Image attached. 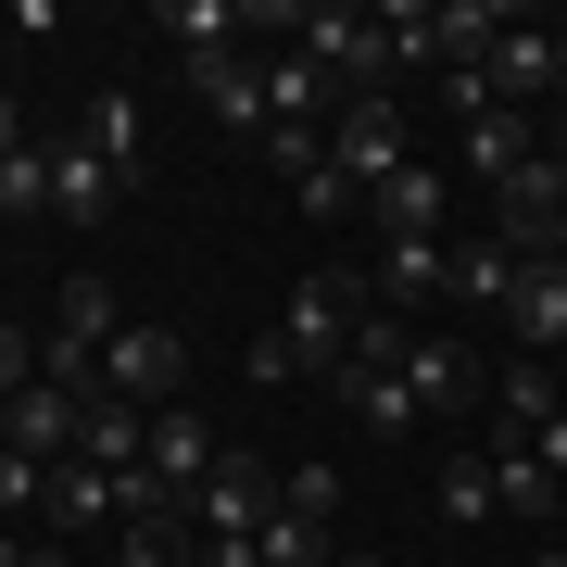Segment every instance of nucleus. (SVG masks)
Instances as JSON below:
<instances>
[{"label": "nucleus", "mask_w": 567, "mask_h": 567, "mask_svg": "<svg viewBox=\"0 0 567 567\" xmlns=\"http://www.w3.org/2000/svg\"><path fill=\"white\" fill-rule=\"evenodd\" d=\"M290 51H303L341 102L391 89V63H404V51H391V25H379V13H341V0H303V13H290Z\"/></svg>", "instance_id": "2"}, {"label": "nucleus", "mask_w": 567, "mask_h": 567, "mask_svg": "<svg viewBox=\"0 0 567 567\" xmlns=\"http://www.w3.org/2000/svg\"><path fill=\"white\" fill-rule=\"evenodd\" d=\"M25 152V114H13V89H0V164H13Z\"/></svg>", "instance_id": "29"}, {"label": "nucleus", "mask_w": 567, "mask_h": 567, "mask_svg": "<svg viewBox=\"0 0 567 567\" xmlns=\"http://www.w3.org/2000/svg\"><path fill=\"white\" fill-rule=\"evenodd\" d=\"M25 567H76V555H63V543H25Z\"/></svg>", "instance_id": "30"}, {"label": "nucleus", "mask_w": 567, "mask_h": 567, "mask_svg": "<svg viewBox=\"0 0 567 567\" xmlns=\"http://www.w3.org/2000/svg\"><path fill=\"white\" fill-rule=\"evenodd\" d=\"M529 454H543V480H555V492H567V404H555V416H543V429H529Z\"/></svg>", "instance_id": "28"}, {"label": "nucleus", "mask_w": 567, "mask_h": 567, "mask_svg": "<svg viewBox=\"0 0 567 567\" xmlns=\"http://www.w3.org/2000/svg\"><path fill=\"white\" fill-rule=\"evenodd\" d=\"M505 341L517 353H567V265H517V303H505Z\"/></svg>", "instance_id": "10"}, {"label": "nucleus", "mask_w": 567, "mask_h": 567, "mask_svg": "<svg viewBox=\"0 0 567 567\" xmlns=\"http://www.w3.org/2000/svg\"><path fill=\"white\" fill-rule=\"evenodd\" d=\"M555 391H567V353H555Z\"/></svg>", "instance_id": "35"}, {"label": "nucleus", "mask_w": 567, "mask_h": 567, "mask_svg": "<svg viewBox=\"0 0 567 567\" xmlns=\"http://www.w3.org/2000/svg\"><path fill=\"white\" fill-rule=\"evenodd\" d=\"M265 505H278L265 454H252V442H227V454H215V480L189 492L177 517H189V543H252V529H265Z\"/></svg>", "instance_id": "6"}, {"label": "nucleus", "mask_w": 567, "mask_h": 567, "mask_svg": "<svg viewBox=\"0 0 567 567\" xmlns=\"http://www.w3.org/2000/svg\"><path fill=\"white\" fill-rule=\"evenodd\" d=\"M76 454L126 480V466H152V416H140V404H114V391H89V404H76Z\"/></svg>", "instance_id": "14"}, {"label": "nucleus", "mask_w": 567, "mask_h": 567, "mask_svg": "<svg viewBox=\"0 0 567 567\" xmlns=\"http://www.w3.org/2000/svg\"><path fill=\"white\" fill-rule=\"evenodd\" d=\"M404 391H416V416H466V404H480V365H466L454 341H404Z\"/></svg>", "instance_id": "13"}, {"label": "nucleus", "mask_w": 567, "mask_h": 567, "mask_svg": "<svg viewBox=\"0 0 567 567\" xmlns=\"http://www.w3.org/2000/svg\"><path fill=\"white\" fill-rule=\"evenodd\" d=\"M89 391H114V404H140V416L189 404V341H177V328H114V353H102Z\"/></svg>", "instance_id": "5"}, {"label": "nucleus", "mask_w": 567, "mask_h": 567, "mask_svg": "<svg viewBox=\"0 0 567 567\" xmlns=\"http://www.w3.org/2000/svg\"><path fill=\"white\" fill-rule=\"evenodd\" d=\"M0 567H25V529H0Z\"/></svg>", "instance_id": "31"}, {"label": "nucleus", "mask_w": 567, "mask_h": 567, "mask_svg": "<svg viewBox=\"0 0 567 567\" xmlns=\"http://www.w3.org/2000/svg\"><path fill=\"white\" fill-rule=\"evenodd\" d=\"M555 404H567V391H555V365H543V353H517L505 379H492V416H505V442H529Z\"/></svg>", "instance_id": "19"}, {"label": "nucleus", "mask_w": 567, "mask_h": 567, "mask_svg": "<svg viewBox=\"0 0 567 567\" xmlns=\"http://www.w3.org/2000/svg\"><path fill=\"white\" fill-rule=\"evenodd\" d=\"M442 265H454L442 240H391V252H379V316H404V303H429V290H442Z\"/></svg>", "instance_id": "21"}, {"label": "nucleus", "mask_w": 567, "mask_h": 567, "mask_svg": "<svg viewBox=\"0 0 567 567\" xmlns=\"http://www.w3.org/2000/svg\"><path fill=\"white\" fill-rule=\"evenodd\" d=\"M278 505H290V517H316V529H341V480H328V466H290Z\"/></svg>", "instance_id": "26"}, {"label": "nucleus", "mask_w": 567, "mask_h": 567, "mask_svg": "<svg viewBox=\"0 0 567 567\" xmlns=\"http://www.w3.org/2000/svg\"><path fill=\"white\" fill-rule=\"evenodd\" d=\"M76 404H89V391H63V379H25V391H13V454L63 466V454H76Z\"/></svg>", "instance_id": "12"}, {"label": "nucleus", "mask_w": 567, "mask_h": 567, "mask_svg": "<svg viewBox=\"0 0 567 567\" xmlns=\"http://www.w3.org/2000/svg\"><path fill=\"white\" fill-rule=\"evenodd\" d=\"M442 517H454V529H480V517H492V466H480V454H454V466H442Z\"/></svg>", "instance_id": "25"}, {"label": "nucleus", "mask_w": 567, "mask_h": 567, "mask_svg": "<svg viewBox=\"0 0 567 567\" xmlns=\"http://www.w3.org/2000/svg\"><path fill=\"white\" fill-rule=\"evenodd\" d=\"M0 442H13V404H0Z\"/></svg>", "instance_id": "33"}, {"label": "nucleus", "mask_w": 567, "mask_h": 567, "mask_svg": "<svg viewBox=\"0 0 567 567\" xmlns=\"http://www.w3.org/2000/svg\"><path fill=\"white\" fill-rule=\"evenodd\" d=\"M341 567H379V555H341Z\"/></svg>", "instance_id": "34"}, {"label": "nucleus", "mask_w": 567, "mask_h": 567, "mask_svg": "<svg viewBox=\"0 0 567 567\" xmlns=\"http://www.w3.org/2000/svg\"><path fill=\"white\" fill-rule=\"evenodd\" d=\"M480 466H492V517H517V529L555 517V480H543V454H529V442H480Z\"/></svg>", "instance_id": "16"}, {"label": "nucleus", "mask_w": 567, "mask_h": 567, "mask_svg": "<svg viewBox=\"0 0 567 567\" xmlns=\"http://www.w3.org/2000/svg\"><path fill=\"white\" fill-rule=\"evenodd\" d=\"M252 555H265V567H341V529H316V517L265 505V529H252Z\"/></svg>", "instance_id": "22"}, {"label": "nucleus", "mask_w": 567, "mask_h": 567, "mask_svg": "<svg viewBox=\"0 0 567 567\" xmlns=\"http://www.w3.org/2000/svg\"><path fill=\"white\" fill-rule=\"evenodd\" d=\"M529 567H567V543H543V555H529Z\"/></svg>", "instance_id": "32"}, {"label": "nucleus", "mask_w": 567, "mask_h": 567, "mask_svg": "<svg viewBox=\"0 0 567 567\" xmlns=\"http://www.w3.org/2000/svg\"><path fill=\"white\" fill-rule=\"evenodd\" d=\"M328 164L353 177V203H365V189H391V177L416 164V140H404V102H391V89L341 102V114H328Z\"/></svg>", "instance_id": "4"}, {"label": "nucleus", "mask_w": 567, "mask_h": 567, "mask_svg": "<svg viewBox=\"0 0 567 567\" xmlns=\"http://www.w3.org/2000/svg\"><path fill=\"white\" fill-rule=\"evenodd\" d=\"M442 290H454L466 316H505V303H517V252H505V240H466V252L442 265Z\"/></svg>", "instance_id": "18"}, {"label": "nucleus", "mask_w": 567, "mask_h": 567, "mask_svg": "<svg viewBox=\"0 0 567 567\" xmlns=\"http://www.w3.org/2000/svg\"><path fill=\"white\" fill-rule=\"evenodd\" d=\"M114 203H126V177L63 126V140H51V215H63V227H114Z\"/></svg>", "instance_id": "8"}, {"label": "nucleus", "mask_w": 567, "mask_h": 567, "mask_svg": "<svg viewBox=\"0 0 567 567\" xmlns=\"http://www.w3.org/2000/svg\"><path fill=\"white\" fill-rule=\"evenodd\" d=\"M25 379H39V341H25V328H0V404H13Z\"/></svg>", "instance_id": "27"}, {"label": "nucleus", "mask_w": 567, "mask_h": 567, "mask_svg": "<svg viewBox=\"0 0 567 567\" xmlns=\"http://www.w3.org/2000/svg\"><path fill=\"white\" fill-rule=\"evenodd\" d=\"M164 39H177L189 63H215V51L252 39V0H164Z\"/></svg>", "instance_id": "17"}, {"label": "nucleus", "mask_w": 567, "mask_h": 567, "mask_svg": "<svg viewBox=\"0 0 567 567\" xmlns=\"http://www.w3.org/2000/svg\"><path fill=\"white\" fill-rule=\"evenodd\" d=\"M189 89H203V114H215V126L265 140V51H215V63H189Z\"/></svg>", "instance_id": "9"}, {"label": "nucleus", "mask_w": 567, "mask_h": 567, "mask_svg": "<svg viewBox=\"0 0 567 567\" xmlns=\"http://www.w3.org/2000/svg\"><path fill=\"white\" fill-rule=\"evenodd\" d=\"M13 517H51V466L0 442V529H13Z\"/></svg>", "instance_id": "24"}, {"label": "nucleus", "mask_w": 567, "mask_h": 567, "mask_svg": "<svg viewBox=\"0 0 567 567\" xmlns=\"http://www.w3.org/2000/svg\"><path fill=\"white\" fill-rule=\"evenodd\" d=\"M529 152H543V126H529L517 102H492V114H466V177H480V189H505V177H517Z\"/></svg>", "instance_id": "15"}, {"label": "nucleus", "mask_w": 567, "mask_h": 567, "mask_svg": "<svg viewBox=\"0 0 567 567\" xmlns=\"http://www.w3.org/2000/svg\"><path fill=\"white\" fill-rule=\"evenodd\" d=\"M442 203H454V177H442L429 152H416L391 189H365V227H379V252H391V240H442Z\"/></svg>", "instance_id": "7"}, {"label": "nucleus", "mask_w": 567, "mask_h": 567, "mask_svg": "<svg viewBox=\"0 0 567 567\" xmlns=\"http://www.w3.org/2000/svg\"><path fill=\"white\" fill-rule=\"evenodd\" d=\"M76 140L102 152V164H114L126 189H140V164H152V114H140V89H102V102L76 114Z\"/></svg>", "instance_id": "11"}, {"label": "nucleus", "mask_w": 567, "mask_h": 567, "mask_svg": "<svg viewBox=\"0 0 567 567\" xmlns=\"http://www.w3.org/2000/svg\"><path fill=\"white\" fill-rule=\"evenodd\" d=\"M341 404H353L365 429H429L416 391H404V365H341Z\"/></svg>", "instance_id": "20"}, {"label": "nucleus", "mask_w": 567, "mask_h": 567, "mask_svg": "<svg viewBox=\"0 0 567 567\" xmlns=\"http://www.w3.org/2000/svg\"><path fill=\"white\" fill-rule=\"evenodd\" d=\"M492 240H505L517 265H567V164L529 152L505 189H492Z\"/></svg>", "instance_id": "3"}, {"label": "nucleus", "mask_w": 567, "mask_h": 567, "mask_svg": "<svg viewBox=\"0 0 567 567\" xmlns=\"http://www.w3.org/2000/svg\"><path fill=\"white\" fill-rule=\"evenodd\" d=\"M353 328H365V278L316 265V278L290 290V316L252 341V391H278V379H341V365H353Z\"/></svg>", "instance_id": "1"}, {"label": "nucleus", "mask_w": 567, "mask_h": 567, "mask_svg": "<svg viewBox=\"0 0 567 567\" xmlns=\"http://www.w3.org/2000/svg\"><path fill=\"white\" fill-rule=\"evenodd\" d=\"M0 215H13V227H25V215H51V140H25L13 164H0Z\"/></svg>", "instance_id": "23"}]
</instances>
